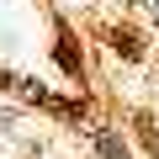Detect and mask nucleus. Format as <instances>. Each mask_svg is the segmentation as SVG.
Here are the masks:
<instances>
[{"label":"nucleus","mask_w":159,"mask_h":159,"mask_svg":"<svg viewBox=\"0 0 159 159\" xmlns=\"http://www.w3.org/2000/svg\"><path fill=\"white\" fill-rule=\"evenodd\" d=\"M111 48H117L122 58H143V43H138V32H111Z\"/></svg>","instance_id":"f257e3e1"},{"label":"nucleus","mask_w":159,"mask_h":159,"mask_svg":"<svg viewBox=\"0 0 159 159\" xmlns=\"http://www.w3.org/2000/svg\"><path fill=\"white\" fill-rule=\"evenodd\" d=\"M96 148H101V159H127V143L117 133H96Z\"/></svg>","instance_id":"f03ea898"},{"label":"nucleus","mask_w":159,"mask_h":159,"mask_svg":"<svg viewBox=\"0 0 159 159\" xmlns=\"http://www.w3.org/2000/svg\"><path fill=\"white\" fill-rule=\"evenodd\" d=\"M58 64H64V74H80V53L69 48V37H58Z\"/></svg>","instance_id":"7ed1b4c3"},{"label":"nucleus","mask_w":159,"mask_h":159,"mask_svg":"<svg viewBox=\"0 0 159 159\" xmlns=\"http://www.w3.org/2000/svg\"><path fill=\"white\" fill-rule=\"evenodd\" d=\"M148 148H154V154H159V133H154V127H148Z\"/></svg>","instance_id":"20e7f679"}]
</instances>
